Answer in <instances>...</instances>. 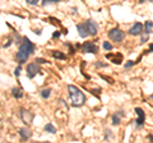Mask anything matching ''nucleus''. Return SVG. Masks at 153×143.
Masks as SVG:
<instances>
[{
  "label": "nucleus",
  "instance_id": "f257e3e1",
  "mask_svg": "<svg viewBox=\"0 0 153 143\" xmlns=\"http://www.w3.org/2000/svg\"><path fill=\"white\" fill-rule=\"evenodd\" d=\"M22 40L23 41H22V44H20L19 50L16 55V59L19 64H23V63L29 58V55L33 54V51H35V45L29 41L28 37H23Z\"/></svg>",
  "mask_w": 153,
  "mask_h": 143
},
{
  "label": "nucleus",
  "instance_id": "f03ea898",
  "mask_svg": "<svg viewBox=\"0 0 153 143\" xmlns=\"http://www.w3.org/2000/svg\"><path fill=\"white\" fill-rule=\"evenodd\" d=\"M68 92H69V97H70V101H72V105L74 107L83 106L84 104H86V96H84V93L76 87V86L69 84L68 86Z\"/></svg>",
  "mask_w": 153,
  "mask_h": 143
},
{
  "label": "nucleus",
  "instance_id": "7ed1b4c3",
  "mask_svg": "<svg viewBox=\"0 0 153 143\" xmlns=\"http://www.w3.org/2000/svg\"><path fill=\"white\" fill-rule=\"evenodd\" d=\"M108 37H110V40H112L114 42L120 44V42H123V41H124L125 33L121 31V29H119V28H112V29H110V31H108Z\"/></svg>",
  "mask_w": 153,
  "mask_h": 143
},
{
  "label": "nucleus",
  "instance_id": "20e7f679",
  "mask_svg": "<svg viewBox=\"0 0 153 143\" xmlns=\"http://www.w3.org/2000/svg\"><path fill=\"white\" fill-rule=\"evenodd\" d=\"M81 50L83 54H97L98 52V46L95 42L86 41L83 45H81Z\"/></svg>",
  "mask_w": 153,
  "mask_h": 143
},
{
  "label": "nucleus",
  "instance_id": "39448f33",
  "mask_svg": "<svg viewBox=\"0 0 153 143\" xmlns=\"http://www.w3.org/2000/svg\"><path fill=\"white\" fill-rule=\"evenodd\" d=\"M40 70H41V68H40V65H38V63H31V64H28L27 68H26L28 78H33V77H36V74L40 73Z\"/></svg>",
  "mask_w": 153,
  "mask_h": 143
},
{
  "label": "nucleus",
  "instance_id": "423d86ee",
  "mask_svg": "<svg viewBox=\"0 0 153 143\" xmlns=\"http://www.w3.org/2000/svg\"><path fill=\"white\" fill-rule=\"evenodd\" d=\"M84 26H86L87 28V32L89 36H96L97 32H98V25H97V22H95L93 19H88L86 23H84Z\"/></svg>",
  "mask_w": 153,
  "mask_h": 143
},
{
  "label": "nucleus",
  "instance_id": "0eeeda50",
  "mask_svg": "<svg viewBox=\"0 0 153 143\" xmlns=\"http://www.w3.org/2000/svg\"><path fill=\"white\" fill-rule=\"evenodd\" d=\"M33 118L35 115L32 114L29 110H26V109H22L20 110V119H22V121L26 125H29L33 121Z\"/></svg>",
  "mask_w": 153,
  "mask_h": 143
},
{
  "label": "nucleus",
  "instance_id": "6e6552de",
  "mask_svg": "<svg viewBox=\"0 0 153 143\" xmlns=\"http://www.w3.org/2000/svg\"><path fill=\"white\" fill-rule=\"evenodd\" d=\"M135 114L138 115V119L135 120V124H137L138 128H142L144 125V121H146V114H144L143 109H140V107H135Z\"/></svg>",
  "mask_w": 153,
  "mask_h": 143
},
{
  "label": "nucleus",
  "instance_id": "1a4fd4ad",
  "mask_svg": "<svg viewBox=\"0 0 153 143\" xmlns=\"http://www.w3.org/2000/svg\"><path fill=\"white\" fill-rule=\"evenodd\" d=\"M105 58L108 59V60H111L114 64H117V65H120L123 63V55L121 54H106Z\"/></svg>",
  "mask_w": 153,
  "mask_h": 143
},
{
  "label": "nucleus",
  "instance_id": "9d476101",
  "mask_svg": "<svg viewBox=\"0 0 153 143\" xmlns=\"http://www.w3.org/2000/svg\"><path fill=\"white\" fill-rule=\"evenodd\" d=\"M142 32H143V25H142V23H139V22L134 23L133 27L129 29V35H131V36L142 35Z\"/></svg>",
  "mask_w": 153,
  "mask_h": 143
},
{
  "label": "nucleus",
  "instance_id": "9b49d317",
  "mask_svg": "<svg viewBox=\"0 0 153 143\" xmlns=\"http://www.w3.org/2000/svg\"><path fill=\"white\" fill-rule=\"evenodd\" d=\"M18 133H19L20 139H22V141H28V139L32 137V132H31V129H29V128H27V127L20 128V129L18 130Z\"/></svg>",
  "mask_w": 153,
  "mask_h": 143
},
{
  "label": "nucleus",
  "instance_id": "f8f14e48",
  "mask_svg": "<svg viewBox=\"0 0 153 143\" xmlns=\"http://www.w3.org/2000/svg\"><path fill=\"white\" fill-rule=\"evenodd\" d=\"M76 31H78V33H79V36H81L82 38L89 36V35H88V32H87L86 26H84V23H79V25H76Z\"/></svg>",
  "mask_w": 153,
  "mask_h": 143
},
{
  "label": "nucleus",
  "instance_id": "ddd939ff",
  "mask_svg": "<svg viewBox=\"0 0 153 143\" xmlns=\"http://www.w3.org/2000/svg\"><path fill=\"white\" fill-rule=\"evenodd\" d=\"M143 31L146 32L147 35L152 33V31H153V22H151V20H147V22L143 25Z\"/></svg>",
  "mask_w": 153,
  "mask_h": 143
},
{
  "label": "nucleus",
  "instance_id": "4468645a",
  "mask_svg": "<svg viewBox=\"0 0 153 143\" xmlns=\"http://www.w3.org/2000/svg\"><path fill=\"white\" fill-rule=\"evenodd\" d=\"M124 114H125L124 111H120L119 115H117V112L114 114L112 115V125H119L120 124V116H124Z\"/></svg>",
  "mask_w": 153,
  "mask_h": 143
},
{
  "label": "nucleus",
  "instance_id": "2eb2a0df",
  "mask_svg": "<svg viewBox=\"0 0 153 143\" xmlns=\"http://www.w3.org/2000/svg\"><path fill=\"white\" fill-rule=\"evenodd\" d=\"M12 95L16 98H22L23 97V89L22 88H13L12 89Z\"/></svg>",
  "mask_w": 153,
  "mask_h": 143
},
{
  "label": "nucleus",
  "instance_id": "dca6fc26",
  "mask_svg": "<svg viewBox=\"0 0 153 143\" xmlns=\"http://www.w3.org/2000/svg\"><path fill=\"white\" fill-rule=\"evenodd\" d=\"M51 55H52V58H55V59H60V60H64V59H66V55L65 54H63L61 51H52L51 52Z\"/></svg>",
  "mask_w": 153,
  "mask_h": 143
},
{
  "label": "nucleus",
  "instance_id": "f3484780",
  "mask_svg": "<svg viewBox=\"0 0 153 143\" xmlns=\"http://www.w3.org/2000/svg\"><path fill=\"white\" fill-rule=\"evenodd\" d=\"M43 129H45V132H47V133H51V134H55V133H56V128H55V127H54V125H52L51 123L46 124V125H45V128H43Z\"/></svg>",
  "mask_w": 153,
  "mask_h": 143
},
{
  "label": "nucleus",
  "instance_id": "a211bd4d",
  "mask_svg": "<svg viewBox=\"0 0 153 143\" xmlns=\"http://www.w3.org/2000/svg\"><path fill=\"white\" fill-rule=\"evenodd\" d=\"M50 95H51V88H45L41 91V97L45 98V100L50 97Z\"/></svg>",
  "mask_w": 153,
  "mask_h": 143
},
{
  "label": "nucleus",
  "instance_id": "6ab92c4d",
  "mask_svg": "<svg viewBox=\"0 0 153 143\" xmlns=\"http://www.w3.org/2000/svg\"><path fill=\"white\" fill-rule=\"evenodd\" d=\"M59 1H61V0H42V5L46 7L47 4H55V3H59Z\"/></svg>",
  "mask_w": 153,
  "mask_h": 143
},
{
  "label": "nucleus",
  "instance_id": "aec40b11",
  "mask_svg": "<svg viewBox=\"0 0 153 143\" xmlns=\"http://www.w3.org/2000/svg\"><path fill=\"white\" fill-rule=\"evenodd\" d=\"M104 49L107 50V51H110V50H112V45L108 42V41H105V42H104Z\"/></svg>",
  "mask_w": 153,
  "mask_h": 143
},
{
  "label": "nucleus",
  "instance_id": "412c9836",
  "mask_svg": "<svg viewBox=\"0 0 153 143\" xmlns=\"http://www.w3.org/2000/svg\"><path fill=\"white\" fill-rule=\"evenodd\" d=\"M40 1H41V0H26V3L29 4V5H37Z\"/></svg>",
  "mask_w": 153,
  "mask_h": 143
},
{
  "label": "nucleus",
  "instance_id": "4be33fe9",
  "mask_svg": "<svg viewBox=\"0 0 153 143\" xmlns=\"http://www.w3.org/2000/svg\"><path fill=\"white\" fill-rule=\"evenodd\" d=\"M101 78H102V79H105V80H106V82H108V83H110V84H112V83H114V79H112V78H111V77H106V76H101Z\"/></svg>",
  "mask_w": 153,
  "mask_h": 143
},
{
  "label": "nucleus",
  "instance_id": "5701e85b",
  "mask_svg": "<svg viewBox=\"0 0 153 143\" xmlns=\"http://www.w3.org/2000/svg\"><path fill=\"white\" fill-rule=\"evenodd\" d=\"M105 139H110L111 138V137H112V134H111V130L110 129H106L105 130Z\"/></svg>",
  "mask_w": 153,
  "mask_h": 143
},
{
  "label": "nucleus",
  "instance_id": "b1692460",
  "mask_svg": "<svg viewBox=\"0 0 153 143\" xmlns=\"http://www.w3.org/2000/svg\"><path fill=\"white\" fill-rule=\"evenodd\" d=\"M148 38H149V35L146 33V36H143V37L140 38V44H146L147 41H148Z\"/></svg>",
  "mask_w": 153,
  "mask_h": 143
},
{
  "label": "nucleus",
  "instance_id": "393cba45",
  "mask_svg": "<svg viewBox=\"0 0 153 143\" xmlns=\"http://www.w3.org/2000/svg\"><path fill=\"white\" fill-rule=\"evenodd\" d=\"M20 70H22V68H20V65H19V67L17 68L16 70H14V76H16V77H19V74H20Z\"/></svg>",
  "mask_w": 153,
  "mask_h": 143
},
{
  "label": "nucleus",
  "instance_id": "a878e982",
  "mask_svg": "<svg viewBox=\"0 0 153 143\" xmlns=\"http://www.w3.org/2000/svg\"><path fill=\"white\" fill-rule=\"evenodd\" d=\"M96 67H98V68H106V67H107V64H104V63H101V61H97L96 63Z\"/></svg>",
  "mask_w": 153,
  "mask_h": 143
},
{
  "label": "nucleus",
  "instance_id": "bb28decb",
  "mask_svg": "<svg viewBox=\"0 0 153 143\" xmlns=\"http://www.w3.org/2000/svg\"><path fill=\"white\" fill-rule=\"evenodd\" d=\"M134 65V61H128V63H125V68L126 69H129V68H131Z\"/></svg>",
  "mask_w": 153,
  "mask_h": 143
},
{
  "label": "nucleus",
  "instance_id": "cd10ccee",
  "mask_svg": "<svg viewBox=\"0 0 153 143\" xmlns=\"http://www.w3.org/2000/svg\"><path fill=\"white\" fill-rule=\"evenodd\" d=\"M60 32H59V31H55L54 32V33H52V38H59V37H60Z\"/></svg>",
  "mask_w": 153,
  "mask_h": 143
},
{
  "label": "nucleus",
  "instance_id": "c85d7f7f",
  "mask_svg": "<svg viewBox=\"0 0 153 143\" xmlns=\"http://www.w3.org/2000/svg\"><path fill=\"white\" fill-rule=\"evenodd\" d=\"M36 63H38V64H43V63H47L45 60V59H42V58H37L36 59Z\"/></svg>",
  "mask_w": 153,
  "mask_h": 143
},
{
  "label": "nucleus",
  "instance_id": "c756f323",
  "mask_svg": "<svg viewBox=\"0 0 153 143\" xmlns=\"http://www.w3.org/2000/svg\"><path fill=\"white\" fill-rule=\"evenodd\" d=\"M68 46H69V49H70V54L73 55V54H74V49H73V46L70 44H68Z\"/></svg>",
  "mask_w": 153,
  "mask_h": 143
},
{
  "label": "nucleus",
  "instance_id": "7c9ffc66",
  "mask_svg": "<svg viewBox=\"0 0 153 143\" xmlns=\"http://www.w3.org/2000/svg\"><path fill=\"white\" fill-rule=\"evenodd\" d=\"M149 52H153V44H149Z\"/></svg>",
  "mask_w": 153,
  "mask_h": 143
},
{
  "label": "nucleus",
  "instance_id": "2f4dec72",
  "mask_svg": "<svg viewBox=\"0 0 153 143\" xmlns=\"http://www.w3.org/2000/svg\"><path fill=\"white\" fill-rule=\"evenodd\" d=\"M149 139H151V141L153 142V134H151V136H149Z\"/></svg>",
  "mask_w": 153,
  "mask_h": 143
},
{
  "label": "nucleus",
  "instance_id": "473e14b6",
  "mask_svg": "<svg viewBox=\"0 0 153 143\" xmlns=\"http://www.w3.org/2000/svg\"><path fill=\"white\" fill-rule=\"evenodd\" d=\"M147 1V0H139V3H140V4H142V3H146Z\"/></svg>",
  "mask_w": 153,
  "mask_h": 143
},
{
  "label": "nucleus",
  "instance_id": "72a5a7b5",
  "mask_svg": "<svg viewBox=\"0 0 153 143\" xmlns=\"http://www.w3.org/2000/svg\"><path fill=\"white\" fill-rule=\"evenodd\" d=\"M151 98H152V100H153V93H152V95H151Z\"/></svg>",
  "mask_w": 153,
  "mask_h": 143
}]
</instances>
